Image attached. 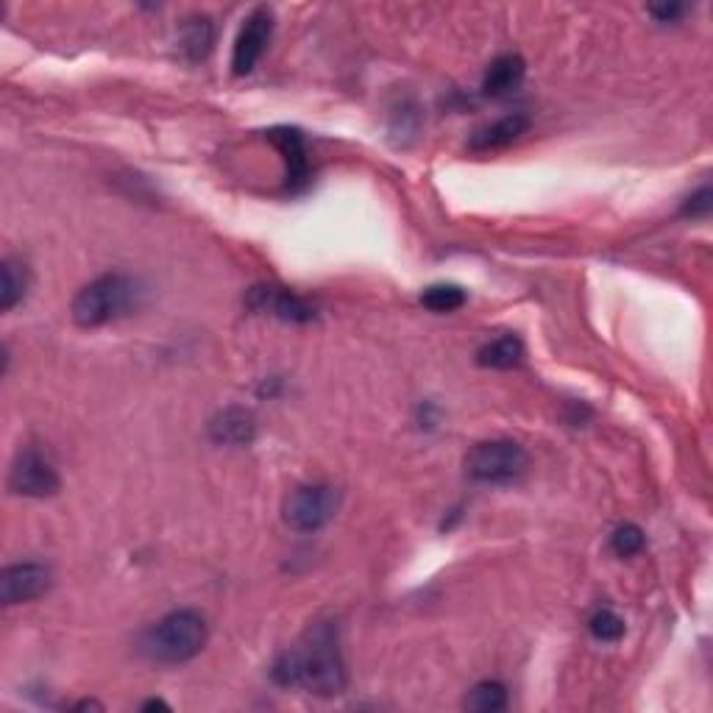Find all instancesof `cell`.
<instances>
[{
	"label": "cell",
	"mask_w": 713,
	"mask_h": 713,
	"mask_svg": "<svg viewBox=\"0 0 713 713\" xmlns=\"http://www.w3.org/2000/svg\"><path fill=\"white\" fill-rule=\"evenodd\" d=\"M142 711H171V705H168L165 700H148L142 702Z\"/></svg>",
	"instance_id": "obj_23"
},
{
	"label": "cell",
	"mask_w": 713,
	"mask_h": 713,
	"mask_svg": "<svg viewBox=\"0 0 713 713\" xmlns=\"http://www.w3.org/2000/svg\"><path fill=\"white\" fill-rule=\"evenodd\" d=\"M215 45V25L207 14H193L182 23L179 47L190 62H204Z\"/></svg>",
	"instance_id": "obj_14"
},
{
	"label": "cell",
	"mask_w": 713,
	"mask_h": 713,
	"mask_svg": "<svg viewBox=\"0 0 713 713\" xmlns=\"http://www.w3.org/2000/svg\"><path fill=\"white\" fill-rule=\"evenodd\" d=\"M527 76V65L519 54H501L488 65L483 76V93L488 98H505L516 93Z\"/></svg>",
	"instance_id": "obj_13"
},
{
	"label": "cell",
	"mask_w": 713,
	"mask_h": 713,
	"mask_svg": "<svg viewBox=\"0 0 713 713\" xmlns=\"http://www.w3.org/2000/svg\"><path fill=\"white\" fill-rule=\"evenodd\" d=\"M268 142L282 154L284 168H288V187H304L310 182V154L304 134L293 126H277V129L268 131Z\"/></svg>",
	"instance_id": "obj_10"
},
{
	"label": "cell",
	"mask_w": 713,
	"mask_h": 713,
	"mask_svg": "<svg viewBox=\"0 0 713 713\" xmlns=\"http://www.w3.org/2000/svg\"><path fill=\"white\" fill-rule=\"evenodd\" d=\"M525 360V343L516 335H501L479 346L477 363L483 368H496V371H510L519 368Z\"/></svg>",
	"instance_id": "obj_15"
},
{
	"label": "cell",
	"mask_w": 713,
	"mask_h": 713,
	"mask_svg": "<svg viewBox=\"0 0 713 713\" xmlns=\"http://www.w3.org/2000/svg\"><path fill=\"white\" fill-rule=\"evenodd\" d=\"M93 707H98V711H104V705H100V702H95V700H82L76 705V711H93Z\"/></svg>",
	"instance_id": "obj_24"
},
{
	"label": "cell",
	"mask_w": 713,
	"mask_h": 713,
	"mask_svg": "<svg viewBox=\"0 0 713 713\" xmlns=\"http://www.w3.org/2000/svg\"><path fill=\"white\" fill-rule=\"evenodd\" d=\"M207 619H204L198 611L179 607V611H171L168 616H162V619L145 633V638H142V652L151 660H156V663L176 667V663L193 660L201 649L207 647Z\"/></svg>",
	"instance_id": "obj_2"
},
{
	"label": "cell",
	"mask_w": 713,
	"mask_h": 713,
	"mask_svg": "<svg viewBox=\"0 0 713 713\" xmlns=\"http://www.w3.org/2000/svg\"><path fill=\"white\" fill-rule=\"evenodd\" d=\"M273 680L288 689H304L315 696H337L346 689V663H343L337 627L318 622L304 633L295 647L282 652L271 669Z\"/></svg>",
	"instance_id": "obj_1"
},
{
	"label": "cell",
	"mask_w": 713,
	"mask_h": 713,
	"mask_svg": "<svg viewBox=\"0 0 713 713\" xmlns=\"http://www.w3.org/2000/svg\"><path fill=\"white\" fill-rule=\"evenodd\" d=\"M209 437L218 446H248L257 437V421L246 407H226L209 421Z\"/></svg>",
	"instance_id": "obj_12"
},
{
	"label": "cell",
	"mask_w": 713,
	"mask_h": 713,
	"mask_svg": "<svg viewBox=\"0 0 713 713\" xmlns=\"http://www.w3.org/2000/svg\"><path fill=\"white\" fill-rule=\"evenodd\" d=\"M644 543H647V536H644V530L638 525H622L611 536V549L619 558H633V554L641 552Z\"/></svg>",
	"instance_id": "obj_20"
},
{
	"label": "cell",
	"mask_w": 713,
	"mask_h": 713,
	"mask_svg": "<svg viewBox=\"0 0 713 713\" xmlns=\"http://www.w3.org/2000/svg\"><path fill=\"white\" fill-rule=\"evenodd\" d=\"M463 707L472 713H499L507 707V689L496 680H483L474 685L463 700Z\"/></svg>",
	"instance_id": "obj_17"
},
{
	"label": "cell",
	"mask_w": 713,
	"mask_h": 713,
	"mask_svg": "<svg viewBox=\"0 0 713 713\" xmlns=\"http://www.w3.org/2000/svg\"><path fill=\"white\" fill-rule=\"evenodd\" d=\"M273 36V12L268 7H257L240 25L235 47H231V73L248 76L253 67L260 65Z\"/></svg>",
	"instance_id": "obj_8"
},
{
	"label": "cell",
	"mask_w": 713,
	"mask_h": 713,
	"mask_svg": "<svg viewBox=\"0 0 713 713\" xmlns=\"http://www.w3.org/2000/svg\"><path fill=\"white\" fill-rule=\"evenodd\" d=\"M530 466V454L525 446L507 437L483 441L466 454V474L474 483L485 485H507L516 483Z\"/></svg>",
	"instance_id": "obj_4"
},
{
	"label": "cell",
	"mask_w": 713,
	"mask_h": 713,
	"mask_svg": "<svg viewBox=\"0 0 713 713\" xmlns=\"http://www.w3.org/2000/svg\"><path fill=\"white\" fill-rule=\"evenodd\" d=\"M51 588V569L42 563H14L0 574V602L7 607L34 602Z\"/></svg>",
	"instance_id": "obj_9"
},
{
	"label": "cell",
	"mask_w": 713,
	"mask_h": 713,
	"mask_svg": "<svg viewBox=\"0 0 713 713\" xmlns=\"http://www.w3.org/2000/svg\"><path fill=\"white\" fill-rule=\"evenodd\" d=\"M341 494L326 483L299 485L282 505V519L295 532H318L335 519Z\"/></svg>",
	"instance_id": "obj_5"
},
{
	"label": "cell",
	"mask_w": 713,
	"mask_h": 713,
	"mask_svg": "<svg viewBox=\"0 0 713 713\" xmlns=\"http://www.w3.org/2000/svg\"><path fill=\"white\" fill-rule=\"evenodd\" d=\"M9 490L29 499H47L62 490V477L45 454L36 449H23L9 472Z\"/></svg>",
	"instance_id": "obj_6"
},
{
	"label": "cell",
	"mask_w": 713,
	"mask_h": 713,
	"mask_svg": "<svg viewBox=\"0 0 713 713\" xmlns=\"http://www.w3.org/2000/svg\"><path fill=\"white\" fill-rule=\"evenodd\" d=\"M29 284H31V277H29V268L23 266L20 260H3V284H0V310L3 313H9V310H14L20 304V301L25 299V293H29Z\"/></svg>",
	"instance_id": "obj_16"
},
{
	"label": "cell",
	"mask_w": 713,
	"mask_h": 713,
	"mask_svg": "<svg viewBox=\"0 0 713 713\" xmlns=\"http://www.w3.org/2000/svg\"><path fill=\"white\" fill-rule=\"evenodd\" d=\"M649 14H652L658 23H674V20H680L685 14V7H680V3H672V7H655L649 9Z\"/></svg>",
	"instance_id": "obj_22"
},
{
	"label": "cell",
	"mask_w": 713,
	"mask_h": 713,
	"mask_svg": "<svg viewBox=\"0 0 713 713\" xmlns=\"http://www.w3.org/2000/svg\"><path fill=\"white\" fill-rule=\"evenodd\" d=\"M680 213H683L685 218H705V215L711 213V187H702L700 193L691 195Z\"/></svg>",
	"instance_id": "obj_21"
},
{
	"label": "cell",
	"mask_w": 713,
	"mask_h": 713,
	"mask_svg": "<svg viewBox=\"0 0 713 713\" xmlns=\"http://www.w3.org/2000/svg\"><path fill=\"white\" fill-rule=\"evenodd\" d=\"M140 284L126 273H104L76 293L71 307L73 321L84 330H98L129 315L140 304Z\"/></svg>",
	"instance_id": "obj_3"
},
{
	"label": "cell",
	"mask_w": 713,
	"mask_h": 713,
	"mask_svg": "<svg viewBox=\"0 0 713 713\" xmlns=\"http://www.w3.org/2000/svg\"><path fill=\"white\" fill-rule=\"evenodd\" d=\"M588 630L596 641L616 644L622 636H625L627 625L616 611H611V607H599V611L588 619Z\"/></svg>",
	"instance_id": "obj_19"
},
{
	"label": "cell",
	"mask_w": 713,
	"mask_h": 713,
	"mask_svg": "<svg viewBox=\"0 0 713 713\" xmlns=\"http://www.w3.org/2000/svg\"><path fill=\"white\" fill-rule=\"evenodd\" d=\"M468 301L466 290L461 288V284H449V282H441V284H430V288L421 293V304H424L430 313H454V310H461L463 304Z\"/></svg>",
	"instance_id": "obj_18"
},
{
	"label": "cell",
	"mask_w": 713,
	"mask_h": 713,
	"mask_svg": "<svg viewBox=\"0 0 713 713\" xmlns=\"http://www.w3.org/2000/svg\"><path fill=\"white\" fill-rule=\"evenodd\" d=\"M246 307L253 313L288 321V324H310V321L318 318L313 301L288 288H277V284H257V288L248 290Z\"/></svg>",
	"instance_id": "obj_7"
},
{
	"label": "cell",
	"mask_w": 713,
	"mask_h": 713,
	"mask_svg": "<svg viewBox=\"0 0 713 713\" xmlns=\"http://www.w3.org/2000/svg\"><path fill=\"white\" fill-rule=\"evenodd\" d=\"M527 131H530V115L525 112L505 115V118L494 120V123L485 126V129L474 131L468 148L477 151V154H488V151H499V148L514 145L516 140H521V137L527 134Z\"/></svg>",
	"instance_id": "obj_11"
}]
</instances>
